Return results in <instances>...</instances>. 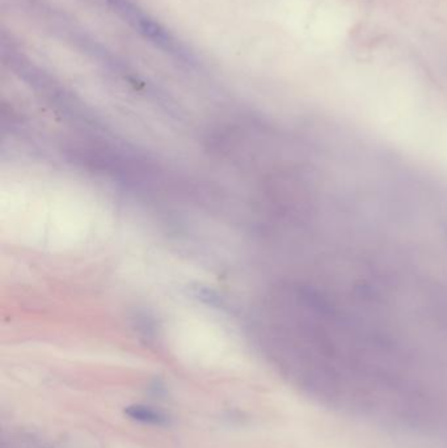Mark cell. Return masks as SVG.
I'll list each match as a JSON object with an SVG mask.
<instances>
[{
	"label": "cell",
	"mask_w": 447,
	"mask_h": 448,
	"mask_svg": "<svg viewBox=\"0 0 447 448\" xmlns=\"http://www.w3.org/2000/svg\"><path fill=\"white\" fill-rule=\"evenodd\" d=\"M108 1L115 8V12L118 13L122 19H125L135 29H138L140 33H142L146 39H150L159 49L171 55H175L180 59H187L188 57H191L163 26L141 12L128 0H108Z\"/></svg>",
	"instance_id": "6da1fadb"
},
{
	"label": "cell",
	"mask_w": 447,
	"mask_h": 448,
	"mask_svg": "<svg viewBox=\"0 0 447 448\" xmlns=\"http://www.w3.org/2000/svg\"><path fill=\"white\" fill-rule=\"evenodd\" d=\"M125 414L134 421L138 422L150 423V425H166L168 417L159 410L153 409L151 407H146L141 404L129 405L125 408Z\"/></svg>",
	"instance_id": "7a4b0ae2"
}]
</instances>
